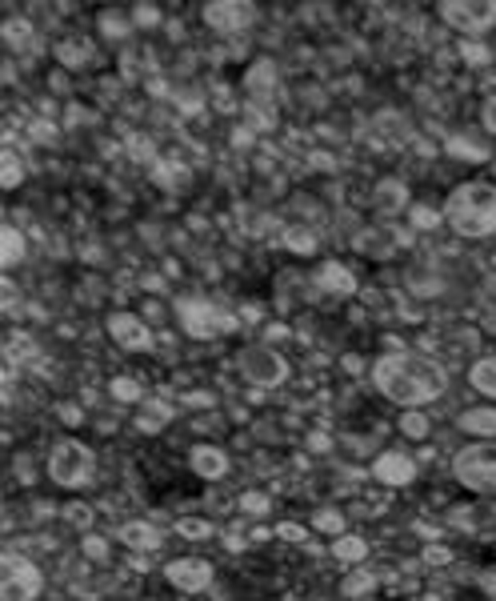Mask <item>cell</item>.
Segmentation results:
<instances>
[{
    "label": "cell",
    "mask_w": 496,
    "mask_h": 601,
    "mask_svg": "<svg viewBox=\"0 0 496 601\" xmlns=\"http://www.w3.org/2000/svg\"><path fill=\"white\" fill-rule=\"evenodd\" d=\"M173 418H176L173 405H164V401H148L145 409L136 413V429H140V433H161Z\"/></svg>",
    "instance_id": "603a6c76"
},
{
    "label": "cell",
    "mask_w": 496,
    "mask_h": 601,
    "mask_svg": "<svg viewBox=\"0 0 496 601\" xmlns=\"http://www.w3.org/2000/svg\"><path fill=\"white\" fill-rule=\"evenodd\" d=\"M448 561H453V553H448V545H441V541H428L425 549H420V566H428V569L448 566Z\"/></svg>",
    "instance_id": "e575fe53"
},
{
    "label": "cell",
    "mask_w": 496,
    "mask_h": 601,
    "mask_svg": "<svg viewBox=\"0 0 496 601\" xmlns=\"http://www.w3.org/2000/svg\"><path fill=\"white\" fill-rule=\"evenodd\" d=\"M80 549L89 553L92 561H105L108 558V541L100 538V533H84V541H80Z\"/></svg>",
    "instance_id": "74e56055"
},
{
    "label": "cell",
    "mask_w": 496,
    "mask_h": 601,
    "mask_svg": "<svg viewBox=\"0 0 496 601\" xmlns=\"http://www.w3.org/2000/svg\"><path fill=\"white\" fill-rule=\"evenodd\" d=\"M313 530L324 533V538H341V533H349V517L341 510H332V505H324V510L313 513Z\"/></svg>",
    "instance_id": "83f0119b"
},
{
    "label": "cell",
    "mask_w": 496,
    "mask_h": 601,
    "mask_svg": "<svg viewBox=\"0 0 496 601\" xmlns=\"http://www.w3.org/2000/svg\"><path fill=\"white\" fill-rule=\"evenodd\" d=\"M461 57H464V64H489L492 61V52H489V44L484 41H461Z\"/></svg>",
    "instance_id": "d590c367"
},
{
    "label": "cell",
    "mask_w": 496,
    "mask_h": 601,
    "mask_svg": "<svg viewBox=\"0 0 496 601\" xmlns=\"http://www.w3.org/2000/svg\"><path fill=\"white\" fill-rule=\"evenodd\" d=\"M369 381L385 401L400 409H420L445 393L448 377L433 357L413 353V349H388L369 365Z\"/></svg>",
    "instance_id": "6da1fadb"
},
{
    "label": "cell",
    "mask_w": 496,
    "mask_h": 601,
    "mask_svg": "<svg viewBox=\"0 0 496 601\" xmlns=\"http://www.w3.org/2000/svg\"><path fill=\"white\" fill-rule=\"evenodd\" d=\"M453 477L469 493L496 497V441H469L453 453Z\"/></svg>",
    "instance_id": "3957f363"
},
{
    "label": "cell",
    "mask_w": 496,
    "mask_h": 601,
    "mask_svg": "<svg viewBox=\"0 0 496 601\" xmlns=\"http://www.w3.org/2000/svg\"><path fill=\"white\" fill-rule=\"evenodd\" d=\"M252 21H257V5H248V0H212V5H204V24H209L212 33L237 36V33H245Z\"/></svg>",
    "instance_id": "9c48e42d"
},
{
    "label": "cell",
    "mask_w": 496,
    "mask_h": 601,
    "mask_svg": "<svg viewBox=\"0 0 496 601\" xmlns=\"http://www.w3.org/2000/svg\"><path fill=\"white\" fill-rule=\"evenodd\" d=\"M273 538H280V541H293V545H301L308 533H304V525H296V521H280L276 530H273Z\"/></svg>",
    "instance_id": "f35d334b"
},
{
    "label": "cell",
    "mask_w": 496,
    "mask_h": 601,
    "mask_svg": "<svg viewBox=\"0 0 496 601\" xmlns=\"http://www.w3.org/2000/svg\"><path fill=\"white\" fill-rule=\"evenodd\" d=\"M237 373L245 377L252 390H276V385L288 381V361L276 353L273 345H245L237 353Z\"/></svg>",
    "instance_id": "8992f818"
},
{
    "label": "cell",
    "mask_w": 496,
    "mask_h": 601,
    "mask_svg": "<svg viewBox=\"0 0 496 601\" xmlns=\"http://www.w3.org/2000/svg\"><path fill=\"white\" fill-rule=\"evenodd\" d=\"M0 41H5L13 52H33V57L41 52V36L33 33L28 21H5L0 24Z\"/></svg>",
    "instance_id": "ac0fdd59"
},
{
    "label": "cell",
    "mask_w": 496,
    "mask_h": 601,
    "mask_svg": "<svg viewBox=\"0 0 496 601\" xmlns=\"http://www.w3.org/2000/svg\"><path fill=\"white\" fill-rule=\"evenodd\" d=\"M445 153H453L456 161H473V164H481V161H489V156H492V149H489V145H481V141H469V136H448Z\"/></svg>",
    "instance_id": "484cf974"
},
{
    "label": "cell",
    "mask_w": 496,
    "mask_h": 601,
    "mask_svg": "<svg viewBox=\"0 0 496 601\" xmlns=\"http://www.w3.org/2000/svg\"><path fill=\"white\" fill-rule=\"evenodd\" d=\"M372 589H377V573H369V569H349V573H344V581H341V597L344 601H360V597H369Z\"/></svg>",
    "instance_id": "cb8c5ba5"
},
{
    "label": "cell",
    "mask_w": 496,
    "mask_h": 601,
    "mask_svg": "<svg viewBox=\"0 0 496 601\" xmlns=\"http://www.w3.org/2000/svg\"><path fill=\"white\" fill-rule=\"evenodd\" d=\"M212 521H204V517H181L176 521V538H184V541H209L212 538Z\"/></svg>",
    "instance_id": "f546056e"
},
{
    "label": "cell",
    "mask_w": 496,
    "mask_h": 601,
    "mask_svg": "<svg viewBox=\"0 0 496 601\" xmlns=\"http://www.w3.org/2000/svg\"><path fill=\"white\" fill-rule=\"evenodd\" d=\"M164 581L181 594H204L212 586V566L204 558H173L164 566Z\"/></svg>",
    "instance_id": "30bf717a"
},
{
    "label": "cell",
    "mask_w": 496,
    "mask_h": 601,
    "mask_svg": "<svg viewBox=\"0 0 496 601\" xmlns=\"http://www.w3.org/2000/svg\"><path fill=\"white\" fill-rule=\"evenodd\" d=\"M120 541L133 553H153V549H161L164 538L153 521H128V525H120Z\"/></svg>",
    "instance_id": "2e32d148"
},
{
    "label": "cell",
    "mask_w": 496,
    "mask_h": 601,
    "mask_svg": "<svg viewBox=\"0 0 496 601\" xmlns=\"http://www.w3.org/2000/svg\"><path fill=\"white\" fill-rule=\"evenodd\" d=\"M456 425H461L469 437L489 441V437H496V409H492V405H476V409H464L461 418H456Z\"/></svg>",
    "instance_id": "e0dca14e"
},
{
    "label": "cell",
    "mask_w": 496,
    "mask_h": 601,
    "mask_svg": "<svg viewBox=\"0 0 496 601\" xmlns=\"http://www.w3.org/2000/svg\"><path fill=\"white\" fill-rule=\"evenodd\" d=\"M128 29H133V16H128V21H125V16H105V36H112V41H120V36H128Z\"/></svg>",
    "instance_id": "ab89813d"
},
{
    "label": "cell",
    "mask_w": 496,
    "mask_h": 601,
    "mask_svg": "<svg viewBox=\"0 0 496 601\" xmlns=\"http://www.w3.org/2000/svg\"><path fill=\"white\" fill-rule=\"evenodd\" d=\"M492 510H496V505H492Z\"/></svg>",
    "instance_id": "c3c4849f"
},
{
    "label": "cell",
    "mask_w": 496,
    "mask_h": 601,
    "mask_svg": "<svg viewBox=\"0 0 496 601\" xmlns=\"http://www.w3.org/2000/svg\"><path fill=\"white\" fill-rule=\"evenodd\" d=\"M400 433H405L408 441H425L428 433H433V421H428L425 409H405L400 413Z\"/></svg>",
    "instance_id": "f1b7e54d"
},
{
    "label": "cell",
    "mask_w": 496,
    "mask_h": 601,
    "mask_svg": "<svg viewBox=\"0 0 496 601\" xmlns=\"http://www.w3.org/2000/svg\"><path fill=\"white\" fill-rule=\"evenodd\" d=\"M408 221H413V229H420V233H433V229H441V225H445V209L413 205V209H408Z\"/></svg>",
    "instance_id": "4dcf8cb0"
},
{
    "label": "cell",
    "mask_w": 496,
    "mask_h": 601,
    "mask_svg": "<svg viewBox=\"0 0 496 601\" xmlns=\"http://www.w3.org/2000/svg\"><path fill=\"white\" fill-rule=\"evenodd\" d=\"M280 240H285V249H288V253H296V257H313L316 249H321L316 233H313V229H304V225H288Z\"/></svg>",
    "instance_id": "d4e9b609"
},
{
    "label": "cell",
    "mask_w": 496,
    "mask_h": 601,
    "mask_svg": "<svg viewBox=\"0 0 496 601\" xmlns=\"http://www.w3.org/2000/svg\"><path fill=\"white\" fill-rule=\"evenodd\" d=\"M372 477L388 489H405V485L416 481V461L400 449H385V453H377V461H372Z\"/></svg>",
    "instance_id": "7c38bea8"
},
{
    "label": "cell",
    "mask_w": 496,
    "mask_h": 601,
    "mask_svg": "<svg viewBox=\"0 0 496 601\" xmlns=\"http://www.w3.org/2000/svg\"><path fill=\"white\" fill-rule=\"evenodd\" d=\"M276 341H288V325H268L265 329V345H276Z\"/></svg>",
    "instance_id": "ee69618b"
},
{
    "label": "cell",
    "mask_w": 496,
    "mask_h": 601,
    "mask_svg": "<svg viewBox=\"0 0 496 601\" xmlns=\"http://www.w3.org/2000/svg\"><path fill=\"white\" fill-rule=\"evenodd\" d=\"M273 510V502H268V493H257V489H248V493H240V513L248 517H265Z\"/></svg>",
    "instance_id": "836d02e7"
},
{
    "label": "cell",
    "mask_w": 496,
    "mask_h": 601,
    "mask_svg": "<svg viewBox=\"0 0 496 601\" xmlns=\"http://www.w3.org/2000/svg\"><path fill=\"white\" fill-rule=\"evenodd\" d=\"M44 589L41 569L21 553H0V601H36Z\"/></svg>",
    "instance_id": "ba28073f"
},
{
    "label": "cell",
    "mask_w": 496,
    "mask_h": 601,
    "mask_svg": "<svg viewBox=\"0 0 496 601\" xmlns=\"http://www.w3.org/2000/svg\"><path fill=\"white\" fill-rule=\"evenodd\" d=\"M92 57H97V49H92V41H61L56 44V61L64 64V69H84Z\"/></svg>",
    "instance_id": "7402d4cb"
},
{
    "label": "cell",
    "mask_w": 496,
    "mask_h": 601,
    "mask_svg": "<svg viewBox=\"0 0 496 601\" xmlns=\"http://www.w3.org/2000/svg\"><path fill=\"white\" fill-rule=\"evenodd\" d=\"M173 313H176V321H181V329L196 341H212V337H224V333L240 329L237 313H224L220 305H212L204 297H176Z\"/></svg>",
    "instance_id": "277c9868"
},
{
    "label": "cell",
    "mask_w": 496,
    "mask_h": 601,
    "mask_svg": "<svg viewBox=\"0 0 496 601\" xmlns=\"http://www.w3.org/2000/svg\"><path fill=\"white\" fill-rule=\"evenodd\" d=\"M245 89H248V97H268L276 89V64L268 57H257L245 72Z\"/></svg>",
    "instance_id": "d6986e66"
},
{
    "label": "cell",
    "mask_w": 496,
    "mask_h": 601,
    "mask_svg": "<svg viewBox=\"0 0 496 601\" xmlns=\"http://www.w3.org/2000/svg\"><path fill=\"white\" fill-rule=\"evenodd\" d=\"M184 405H201V409H209V405H212V393H189V397H184Z\"/></svg>",
    "instance_id": "f6af8a7d"
},
{
    "label": "cell",
    "mask_w": 496,
    "mask_h": 601,
    "mask_svg": "<svg viewBox=\"0 0 496 601\" xmlns=\"http://www.w3.org/2000/svg\"><path fill=\"white\" fill-rule=\"evenodd\" d=\"M469 385L481 397H492L496 401V357H481L469 365Z\"/></svg>",
    "instance_id": "44dd1931"
},
{
    "label": "cell",
    "mask_w": 496,
    "mask_h": 601,
    "mask_svg": "<svg viewBox=\"0 0 496 601\" xmlns=\"http://www.w3.org/2000/svg\"><path fill=\"white\" fill-rule=\"evenodd\" d=\"M108 337L117 341L125 353H148V349H153V329H148L140 317H133V313H125V309L108 313Z\"/></svg>",
    "instance_id": "8fae6325"
},
{
    "label": "cell",
    "mask_w": 496,
    "mask_h": 601,
    "mask_svg": "<svg viewBox=\"0 0 496 601\" xmlns=\"http://www.w3.org/2000/svg\"><path fill=\"white\" fill-rule=\"evenodd\" d=\"M108 393L117 397L120 405H136V401H145V390H140V381H136V377H112Z\"/></svg>",
    "instance_id": "1f68e13d"
},
{
    "label": "cell",
    "mask_w": 496,
    "mask_h": 601,
    "mask_svg": "<svg viewBox=\"0 0 496 601\" xmlns=\"http://www.w3.org/2000/svg\"><path fill=\"white\" fill-rule=\"evenodd\" d=\"M24 257V237L16 233L13 225L0 229V269H13V265H21Z\"/></svg>",
    "instance_id": "4316f807"
},
{
    "label": "cell",
    "mask_w": 496,
    "mask_h": 601,
    "mask_svg": "<svg viewBox=\"0 0 496 601\" xmlns=\"http://www.w3.org/2000/svg\"><path fill=\"white\" fill-rule=\"evenodd\" d=\"M313 281H316V289L332 293V297H352V293H357V273L341 261H324Z\"/></svg>",
    "instance_id": "5bb4252c"
},
{
    "label": "cell",
    "mask_w": 496,
    "mask_h": 601,
    "mask_svg": "<svg viewBox=\"0 0 496 601\" xmlns=\"http://www.w3.org/2000/svg\"><path fill=\"white\" fill-rule=\"evenodd\" d=\"M24 181V164L16 153H0V189H16Z\"/></svg>",
    "instance_id": "d6a6232c"
},
{
    "label": "cell",
    "mask_w": 496,
    "mask_h": 601,
    "mask_svg": "<svg viewBox=\"0 0 496 601\" xmlns=\"http://www.w3.org/2000/svg\"><path fill=\"white\" fill-rule=\"evenodd\" d=\"M476 586H481V594H489L496 601V569H484L481 578H476Z\"/></svg>",
    "instance_id": "b9f144b4"
},
{
    "label": "cell",
    "mask_w": 496,
    "mask_h": 601,
    "mask_svg": "<svg viewBox=\"0 0 496 601\" xmlns=\"http://www.w3.org/2000/svg\"><path fill=\"white\" fill-rule=\"evenodd\" d=\"M61 421H69V425H80L84 421V413H80V405H61Z\"/></svg>",
    "instance_id": "7bdbcfd3"
},
{
    "label": "cell",
    "mask_w": 496,
    "mask_h": 601,
    "mask_svg": "<svg viewBox=\"0 0 496 601\" xmlns=\"http://www.w3.org/2000/svg\"><path fill=\"white\" fill-rule=\"evenodd\" d=\"M189 469L201 481H224L229 477V453L220 446H192L189 449Z\"/></svg>",
    "instance_id": "4fadbf2b"
},
{
    "label": "cell",
    "mask_w": 496,
    "mask_h": 601,
    "mask_svg": "<svg viewBox=\"0 0 496 601\" xmlns=\"http://www.w3.org/2000/svg\"><path fill=\"white\" fill-rule=\"evenodd\" d=\"M308 449H329V437H324V433H313V437H308Z\"/></svg>",
    "instance_id": "7dc6e473"
},
{
    "label": "cell",
    "mask_w": 496,
    "mask_h": 601,
    "mask_svg": "<svg viewBox=\"0 0 496 601\" xmlns=\"http://www.w3.org/2000/svg\"><path fill=\"white\" fill-rule=\"evenodd\" d=\"M372 209H377L380 217H397V212L413 209V205H408V184L400 177L377 181V189H372Z\"/></svg>",
    "instance_id": "9a60e30c"
},
{
    "label": "cell",
    "mask_w": 496,
    "mask_h": 601,
    "mask_svg": "<svg viewBox=\"0 0 496 601\" xmlns=\"http://www.w3.org/2000/svg\"><path fill=\"white\" fill-rule=\"evenodd\" d=\"M436 13H441V21L448 29L461 33L464 41H481V36L496 24V0H445Z\"/></svg>",
    "instance_id": "52a82bcc"
},
{
    "label": "cell",
    "mask_w": 496,
    "mask_h": 601,
    "mask_svg": "<svg viewBox=\"0 0 496 601\" xmlns=\"http://www.w3.org/2000/svg\"><path fill=\"white\" fill-rule=\"evenodd\" d=\"M332 558L344 561V566H360L369 558V541L360 533H341V538H332Z\"/></svg>",
    "instance_id": "ffe728a7"
},
{
    "label": "cell",
    "mask_w": 496,
    "mask_h": 601,
    "mask_svg": "<svg viewBox=\"0 0 496 601\" xmlns=\"http://www.w3.org/2000/svg\"><path fill=\"white\" fill-rule=\"evenodd\" d=\"M97 474V453H92L84 441H56L52 453H49V477L64 489H84Z\"/></svg>",
    "instance_id": "5b68a950"
},
{
    "label": "cell",
    "mask_w": 496,
    "mask_h": 601,
    "mask_svg": "<svg viewBox=\"0 0 496 601\" xmlns=\"http://www.w3.org/2000/svg\"><path fill=\"white\" fill-rule=\"evenodd\" d=\"M481 125H484V133H492V136H496V97L484 100V108H481Z\"/></svg>",
    "instance_id": "60d3db41"
},
{
    "label": "cell",
    "mask_w": 496,
    "mask_h": 601,
    "mask_svg": "<svg viewBox=\"0 0 496 601\" xmlns=\"http://www.w3.org/2000/svg\"><path fill=\"white\" fill-rule=\"evenodd\" d=\"M128 16H133V24H140V29H153V24H161V8H156V5H136Z\"/></svg>",
    "instance_id": "8d00e7d4"
},
{
    "label": "cell",
    "mask_w": 496,
    "mask_h": 601,
    "mask_svg": "<svg viewBox=\"0 0 496 601\" xmlns=\"http://www.w3.org/2000/svg\"><path fill=\"white\" fill-rule=\"evenodd\" d=\"M64 517H69V521H77V525H84V521H89V510H84V505H72Z\"/></svg>",
    "instance_id": "bcb514c9"
},
{
    "label": "cell",
    "mask_w": 496,
    "mask_h": 601,
    "mask_svg": "<svg viewBox=\"0 0 496 601\" xmlns=\"http://www.w3.org/2000/svg\"><path fill=\"white\" fill-rule=\"evenodd\" d=\"M445 225L464 240L492 237L496 233V184H489V181L456 184L445 201Z\"/></svg>",
    "instance_id": "7a4b0ae2"
}]
</instances>
